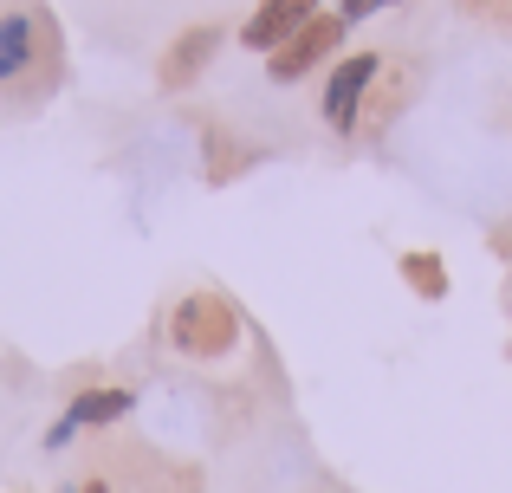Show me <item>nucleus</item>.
I'll return each instance as SVG.
<instances>
[{"label": "nucleus", "instance_id": "f257e3e1", "mask_svg": "<svg viewBox=\"0 0 512 493\" xmlns=\"http://www.w3.org/2000/svg\"><path fill=\"white\" fill-rule=\"evenodd\" d=\"M65 72V39L39 0L0 7V98H46Z\"/></svg>", "mask_w": 512, "mask_h": 493}, {"label": "nucleus", "instance_id": "f03ea898", "mask_svg": "<svg viewBox=\"0 0 512 493\" xmlns=\"http://www.w3.org/2000/svg\"><path fill=\"white\" fill-rule=\"evenodd\" d=\"M169 351L188 357V364H227L247 338V312L234 305V292L221 286H195L169 305V325H163Z\"/></svg>", "mask_w": 512, "mask_h": 493}, {"label": "nucleus", "instance_id": "7ed1b4c3", "mask_svg": "<svg viewBox=\"0 0 512 493\" xmlns=\"http://www.w3.org/2000/svg\"><path fill=\"white\" fill-rule=\"evenodd\" d=\"M383 52L363 46V52H338L325 72V85H318V117H325L331 137H363V111H370V91L376 78H383Z\"/></svg>", "mask_w": 512, "mask_h": 493}, {"label": "nucleus", "instance_id": "20e7f679", "mask_svg": "<svg viewBox=\"0 0 512 493\" xmlns=\"http://www.w3.org/2000/svg\"><path fill=\"white\" fill-rule=\"evenodd\" d=\"M344 33H350L344 13H338V7H325L312 26H305V33H292L279 52H266V78H273V85H305L312 72H331V59H338Z\"/></svg>", "mask_w": 512, "mask_h": 493}, {"label": "nucleus", "instance_id": "39448f33", "mask_svg": "<svg viewBox=\"0 0 512 493\" xmlns=\"http://www.w3.org/2000/svg\"><path fill=\"white\" fill-rule=\"evenodd\" d=\"M221 46H227V33L214 20L182 26V33L163 46V59H156V85H163V91H195L201 72L214 65V52H221Z\"/></svg>", "mask_w": 512, "mask_h": 493}, {"label": "nucleus", "instance_id": "423d86ee", "mask_svg": "<svg viewBox=\"0 0 512 493\" xmlns=\"http://www.w3.org/2000/svg\"><path fill=\"white\" fill-rule=\"evenodd\" d=\"M318 13H325V0H260V7L240 20V46L266 59V52H279L292 33H305Z\"/></svg>", "mask_w": 512, "mask_h": 493}, {"label": "nucleus", "instance_id": "0eeeda50", "mask_svg": "<svg viewBox=\"0 0 512 493\" xmlns=\"http://www.w3.org/2000/svg\"><path fill=\"white\" fill-rule=\"evenodd\" d=\"M130 409H137V390H124V383H91V390H78L72 403H65V416H72L78 429H111Z\"/></svg>", "mask_w": 512, "mask_h": 493}, {"label": "nucleus", "instance_id": "6e6552de", "mask_svg": "<svg viewBox=\"0 0 512 493\" xmlns=\"http://www.w3.org/2000/svg\"><path fill=\"white\" fill-rule=\"evenodd\" d=\"M409 98H415V65H383V78H376V91H370V111H363V130H389V117H402L409 111Z\"/></svg>", "mask_w": 512, "mask_h": 493}, {"label": "nucleus", "instance_id": "1a4fd4ad", "mask_svg": "<svg viewBox=\"0 0 512 493\" xmlns=\"http://www.w3.org/2000/svg\"><path fill=\"white\" fill-rule=\"evenodd\" d=\"M396 273H402V286H409V292H422L428 305H441V299L454 292V279H448V260H441L435 247H409V253L396 260Z\"/></svg>", "mask_w": 512, "mask_h": 493}, {"label": "nucleus", "instance_id": "9d476101", "mask_svg": "<svg viewBox=\"0 0 512 493\" xmlns=\"http://www.w3.org/2000/svg\"><path fill=\"white\" fill-rule=\"evenodd\" d=\"M389 7H409V0H338V13H344V26H357V20H370V13H389Z\"/></svg>", "mask_w": 512, "mask_h": 493}, {"label": "nucleus", "instance_id": "9b49d317", "mask_svg": "<svg viewBox=\"0 0 512 493\" xmlns=\"http://www.w3.org/2000/svg\"><path fill=\"white\" fill-rule=\"evenodd\" d=\"M72 435H78V422H72V416H59L46 435H39V442H46V455H59V448H72Z\"/></svg>", "mask_w": 512, "mask_h": 493}, {"label": "nucleus", "instance_id": "f8f14e48", "mask_svg": "<svg viewBox=\"0 0 512 493\" xmlns=\"http://www.w3.org/2000/svg\"><path fill=\"white\" fill-rule=\"evenodd\" d=\"M78 493H111V481H104V474H91V481L78 487Z\"/></svg>", "mask_w": 512, "mask_h": 493}]
</instances>
